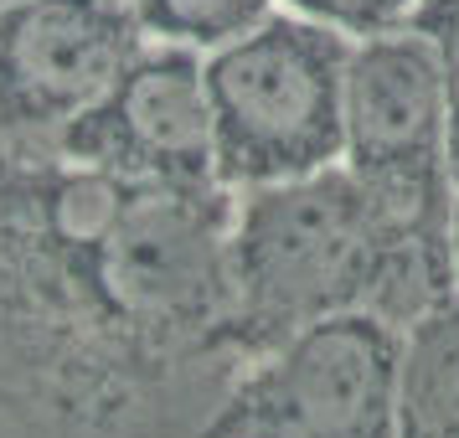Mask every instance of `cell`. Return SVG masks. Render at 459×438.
<instances>
[{
  "label": "cell",
  "instance_id": "7a4b0ae2",
  "mask_svg": "<svg viewBox=\"0 0 459 438\" xmlns=\"http://www.w3.org/2000/svg\"><path fill=\"white\" fill-rule=\"evenodd\" d=\"M228 258L248 361L331 314H382L408 331L459 294L455 232L408 222L346 166L238 191Z\"/></svg>",
  "mask_w": 459,
  "mask_h": 438
},
{
  "label": "cell",
  "instance_id": "7c38bea8",
  "mask_svg": "<svg viewBox=\"0 0 459 438\" xmlns=\"http://www.w3.org/2000/svg\"><path fill=\"white\" fill-rule=\"evenodd\" d=\"M455 284H459V196H455Z\"/></svg>",
  "mask_w": 459,
  "mask_h": 438
},
{
  "label": "cell",
  "instance_id": "9c48e42d",
  "mask_svg": "<svg viewBox=\"0 0 459 438\" xmlns=\"http://www.w3.org/2000/svg\"><path fill=\"white\" fill-rule=\"evenodd\" d=\"M279 0H134V16L155 42H181L196 52L238 42L243 31L264 26Z\"/></svg>",
  "mask_w": 459,
  "mask_h": 438
},
{
  "label": "cell",
  "instance_id": "6da1fadb",
  "mask_svg": "<svg viewBox=\"0 0 459 438\" xmlns=\"http://www.w3.org/2000/svg\"><path fill=\"white\" fill-rule=\"evenodd\" d=\"M238 191L0 145V438H202L248 366Z\"/></svg>",
  "mask_w": 459,
  "mask_h": 438
},
{
  "label": "cell",
  "instance_id": "8fae6325",
  "mask_svg": "<svg viewBox=\"0 0 459 438\" xmlns=\"http://www.w3.org/2000/svg\"><path fill=\"white\" fill-rule=\"evenodd\" d=\"M284 5L294 16H310V21L351 37V42H367L382 31H403L423 0H284Z\"/></svg>",
  "mask_w": 459,
  "mask_h": 438
},
{
  "label": "cell",
  "instance_id": "4fadbf2b",
  "mask_svg": "<svg viewBox=\"0 0 459 438\" xmlns=\"http://www.w3.org/2000/svg\"><path fill=\"white\" fill-rule=\"evenodd\" d=\"M5 5H16V0H0V11H5Z\"/></svg>",
  "mask_w": 459,
  "mask_h": 438
},
{
  "label": "cell",
  "instance_id": "5b68a950",
  "mask_svg": "<svg viewBox=\"0 0 459 438\" xmlns=\"http://www.w3.org/2000/svg\"><path fill=\"white\" fill-rule=\"evenodd\" d=\"M341 166L408 222L455 232L449 104L434 47L413 26L351 42Z\"/></svg>",
  "mask_w": 459,
  "mask_h": 438
},
{
  "label": "cell",
  "instance_id": "ba28073f",
  "mask_svg": "<svg viewBox=\"0 0 459 438\" xmlns=\"http://www.w3.org/2000/svg\"><path fill=\"white\" fill-rule=\"evenodd\" d=\"M397 438H459V294L403 331Z\"/></svg>",
  "mask_w": 459,
  "mask_h": 438
},
{
  "label": "cell",
  "instance_id": "8992f818",
  "mask_svg": "<svg viewBox=\"0 0 459 438\" xmlns=\"http://www.w3.org/2000/svg\"><path fill=\"white\" fill-rule=\"evenodd\" d=\"M134 0H16L0 11V145L63 150L145 47Z\"/></svg>",
  "mask_w": 459,
  "mask_h": 438
},
{
  "label": "cell",
  "instance_id": "30bf717a",
  "mask_svg": "<svg viewBox=\"0 0 459 438\" xmlns=\"http://www.w3.org/2000/svg\"><path fill=\"white\" fill-rule=\"evenodd\" d=\"M434 47L438 78H444V104H449V166L459 181V0H423L408 21Z\"/></svg>",
  "mask_w": 459,
  "mask_h": 438
},
{
  "label": "cell",
  "instance_id": "52a82bcc",
  "mask_svg": "<svg viewBox=\"0 0 459 438\" xmlns=\"http://www.w3.org/2000/svg\"><path fill=\"white\" fill-rule=\"evenodd\" d=\"M63 155L129 181L212 186L217 134H212L207 57L196 47L150 37L119 73V83L67 129Z\"/></svg>",
  "mask_w": 459,
  "mask_h": 438
},
{
  "label": "cell",
  "instance_id": "277c9868",
  "mask_svg": "<svg viewBox=\"0 0 459 438\" xmlns=\"http://www.w3.org/2000/svg\"><path fill=\"white\" fill-rule=\"evenodd\" d=\"M403 325L331 314L253 356L202 438H397Z\"/></svg>",
  "mask_w": 459,
  "mask_h": 438
},
{
  "label": "cell",
  "instance_id": "3957f363",
  "mask_svg": "<svg viewBox=\"0 0 459 438\" xmlns=\"http://www.w3.org/2000/svg\"><path fill=\"white\" fill-rule=\"evenodd\" d=\"M346 63L351 37L294 11L207 52L217 181L253 191L341 166Z\"/></svg>",
  "mask_w": 459,
  "mask_h": 438
}]
</instances>
